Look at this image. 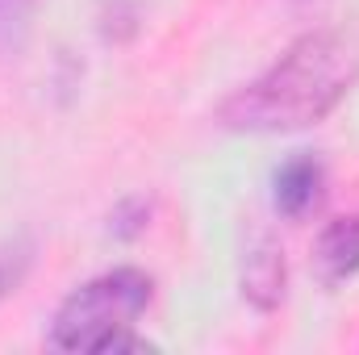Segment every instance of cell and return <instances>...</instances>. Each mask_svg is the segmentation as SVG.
Masks as SVG:
<instances>
[{"instance_id": "obj_3", "label": "cell", "mask_w": 359, "mask_h": 355, "mask_svg": "<svg viewBox=\"0 0 359 355\" xmlns=\"http://www.w3.org/2000/svg\"><path fill=\"white\" fill-rule=\"evenodd\" d=\"M318 196H322V163L313 155H292L271 176V201L284 217H301L305 209L318 205Z\"/></svg>"}, {"instance_id": "obj_1", "label": "cell", "mask_w": 359, "mask_h": 355, "mask_svg": "<svg viewBox=\"0 0 359 355\" xmlns=\"http://www.w3.org/2000/svg\"><path fill=\"white\" fill-rule=\"evenodd\" d=\"M359 76L355 38L339 29H318L297 38L268 72L234 92L222 105V121L230 130L251 134H280L322 121Z\"/></svg>"}, {"instance_id": "obj_4", "label": "cell", "mask_w": 359, "mask_h": 355, "mask_svg": "<svg viewBox=\"0 0 359 355\" xmlns=\"http://www.w3.org/2000/svg\"><path fill=\"white\" fill-rule=\"evenodd\" d=\"M243 297L259 309H271L284 297V251L268 234H259L243 260Z\"/></svg>"}, {"instance_id": "obj_6", "label": "cell", "mask_w": 359, "mask_h": 355, "mask_svg": "<svg viewBox=\"0 0 359 355\" xmlns=\"http://www.w3.org/2000/svg\"><path fill=\"white\" fill-rule=\"evenodd\" d=\"M34 8H38V0H0V51L21 46L25 29L34 21Z\"/></svg>"}, {"instance_id": "obj_5", "label": "cell", "mask_w": 359, "mask_h": 355, "mask_svg": "<svg viewBox=\"0 0 359 355\" xmlns=\"http://www.w3.org/2000/svg\"><path fill=\"white\" fill-rule=\"evenodd\" d=\"M318 267L330 284L347 280L359 272V213L355 217H339L322 230L318 239Z\"/></svg>"}, {"instance_id": "obj_2", "label": "cell", "mask_w": 359, "mask_h": 355, "mask_svg": "<svg viewBox=\"0 0 359 355\" xmlns=\"http://www.w3.org/2000/svg\"><path fill=\"white\" fill-rule=\"evenodd\" d=\"M151 305V276L138 267H117L76 288L55 314L50 343L59 351H126L142 347L130 330Z\"/></svg>"}]
</instances>
